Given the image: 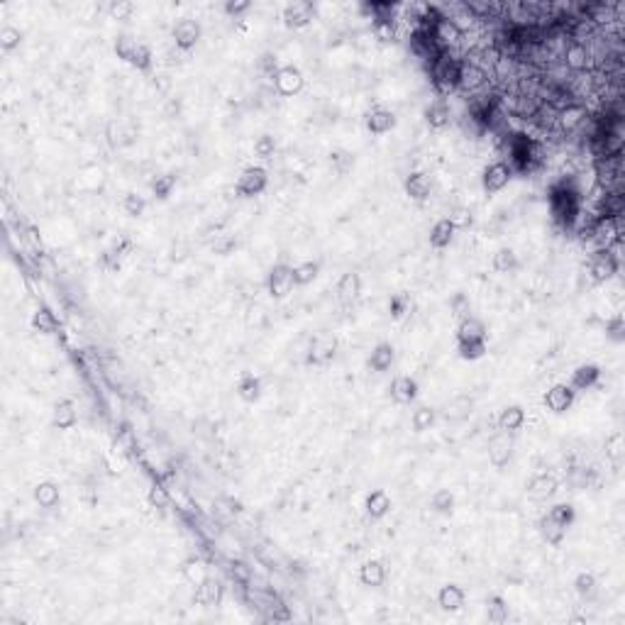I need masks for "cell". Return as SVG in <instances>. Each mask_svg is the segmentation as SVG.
I'll return each instance as SVG.
<instances>
[{
	"mask_svg": "<svg viewBox=\"0 0 625 625\" xmlns=\"http://www.w3.org/2000/svg\"><path fill=\"white\" fill-rule=\"evenodd\" d=\"M433 86L440 96H450L459 88V71H462V59H454L450 52H443L433 64Z\"/></svg>",
	"mask_w": 625,
	"mask_h": 625,
	"instance_id": "1",
	"label": "cell"
},
{
	"mask_svg": "<svg viewBox=\"0 0 625 625\" xmlns=\"http://www.w3.org/2000/svg\"><path fill=\"white\" fill-rule=\"evenodd\" d=\"M549 203H552V215L557 222H562V225H572L574 220H577L579 210H582V201H579V193L574 191V188H569L567 183H562V186H557L552 191V198H549Z\"/></svg>",
	"mask_w": 625,
	"mask_h": 625,
	"instance_id": "2",
	"label": "cell"
},
{
	"mask_svg": "<svg viewBox=\"0 0 625 625\" xmlns=\"http://www.w3.org/2000/svg\"><path fill=\"white\" fill-rule=\"evenodd\" d=\"M115 54H117V59H122V62H127L130 66H135L137 71H150L152 62H155L152 49L147 47L145 42H135V39L127 37V34H120V37L115 39Z\"/></svg>",
	"mask_w": 625,
	"mask_h": 625,
	"instance_id": "3",
	"label": "cell"
},
{
	"mask_svg": "<svg viewBox=\"0 0 625 625\" xmlns=\"http://www.w3.org/2000/svg\"><path fill=\"white\" fill-rule=\"evenodd\" d=\"M430 32H433L435 42H438V47L443 49V52H450L452 47H457L459 39H462V27H459V22L454 17H450V15H438V17L433 20V24H430Z\"/></svg>",
	"mask_w": 625,
	"mask_h": 625,
	"instance_id": "4",
	"label": "cell"
},
{
	"mask_svg": "<svg viewBox=\"0 0 625 625\" xmlns=\"http://www.w3.org/2000/svg\"><path fill=\"white\" fill-rule=\"evenodd\" d=\"M335 354H337V337L332 332H317L310 340L308 352H306V364L322 366L335 359Z\"/></svg>",
	"mask_w": 625,
	"mask_h": 625,
	"instance_id": "5",
	"label": "cell"
},
{
	"mask_svg": "<svg viewBox=\"0 0 625 625\" xmlns=\"http://www.w3.org/2000/svg\"><path fill=\"white\" fill-rule=\"evenodd\" d=\"M618 269H621V261H618V254H613V250H596L589 261V274L596 284L613 279Z\"/></svg>",
	"mask_w": 625,
	"mask_h": 625,
	"instance_id": "6",
	"label": "cell"
},
{
	"mask_svg": "<svg viewBox=\"0 0 625 625\" xmlns=\"http://www.w3.org/2000/svg\"><path fill=\"white\" fill-rule=\"evenodd\" d=\"M296 286L294 281V266L289 264H276L274 269L266 274V294L271 299H286L291 294V289Z\"/></svg>",
	"mask_w": 625,
	"mask_h": 625,
	"instance_id": "7",
	"label": "cell"
},
{
	"mask_svg": "<svg viewBox=\"0 0 625 625\" xmlns=\"http://www.w3.org/2000/svg\"><path fill=\"white\" fill-rule=\"evenodd\" d=\"M266 186H269V176H266V171L261 166H247L245 171L240 173V178H237V196L242 198H254L259 196V193L266 191Z\"/></svg>",
	"mask_w": 625,
	"mask_h": 625,
	"instance_id": "8",
	"label": "cell"
},
{
	"mask_svg": "<svg viewBox=\"0 0 625 625\" xmlns=\"http://www.w3.org/2000/svg\"><path fill=\"white\" fill-rule=\"evenodd\" d=\"M562 59H564V66H567L569 71L582 73L591 66V49H589L587 42H582L579 37H572L567 44H564Z\"/></svg>",
	"mask_w": 625,
	"mask_h": 625,
	"instance_id": "9",
	"label": "cell"
},
{
	"mask_svg": "<svg viewBox=\"0 0 625 625\" xmlns=\"http://www.w3.org/2000/svg\"><path fill=\"white\" fill-rule=\"evenodd\" d=\"M513 168H510L508 161H494L484 168V176H481V186H484L486 193H498L503 191L505 186L513 178Z\"/></svg>",
	"mask_w": 625,
	"mask_h": 625,
	"instance_id": "10",
	"label": "cell"
},
{
	"mask_svg": "<svg viewBox=\"0 0 625 625\" xmlns=\"http://www.w3.org/2000/svg\"><path fill=\"white\" fill-rule=\"evenodd\" d=\"M274 86L276 91L281 93V96L291 98V96H299L301 91H303L306 86V78H303V71H301L299 66H281L279 71H276L274 76Z\"/></svg>",
	"mask_w": 625,
	"mask_h": 625,
	"instance_id": "11",
	"label": "cell"
},
{
	"mask_svg": "<svg viewBox=\"0 0 625 625\" xmlns=\"http://www.w3.org/2000/svg\"><path fill=\"white\" fill-rule=\"evenodd\" d=\"M201 34H203L201 24H198L196 20H191V17L178 20V22L173 24V29H171L173 44H176L181 52H191V49L201 42Z\"/></svg>",
	"mask_w": 625,
	"mask_h": 625,
	"instance_id": "12",
	"label": "cell"
},
{
	"mask_svg": "<svg viewBox=\"0 0 625 625\" xmlns=\"http://www.w3.org/2000/svg\"><path fill=\"white\" fill-rule=\"evenodd\" d=\"M510 454H513V433L498 430V433L489 440V462L494 464L496 469H501L510 462Z\"/></svg>",
	"mask_w": 625,
	"mask_h": 625,
	"instance_id": "13",
	"label": "cell"
},
{
	"mask_svg": "<svg viewBox=\"0 0 625 625\" xmlns=\"http://www.w3.org/2000/svg\"><path fill=\"white\" fill-rule=\"evenodd\" d=\"M312 15H315V8L310 0H294L284 8V22L291 29H303L312 22Z\"/></svg>",
	"mask_w": 625,
	"mask_h": 625,
	"instance_id": "14",
	"label": "cell"
},
{
	"mask_svg": "<svg viewBox=\"0 0 625 625\" xmlns=\"http://www.w3.org/2000/svg\"><path fill=\"white\" fill-rule=\"evenodd\" d=\"M574 396L577 391L567 384H554L552 389L545 394V408L552 410V413H567L574 405Z\"/></svg>",
	"mask_w": 625,
	"mask_h": 625,
	"instance_id": "15",
	"label": "cell"
},
{
	"mask_svg": "<svg viewBox=\"0 0 625 625\" xmlns=\"http://www.w3.org/2000/svg\"><path fill=\"white\" fill-rule=\"evenodd\" d=\"M589 117V110L582 106V103H567L564 108H559L557 110V125L562 132H574L577 127H582L584 122H587Z\"/></svg>",
	"mask_w": 625,
	"mask_h": 625,
	"instance_id": "16",
	"label": "cell"
},
{
	"mask_svg": "<svg viewBox=\"0 0 625 625\" xmlns=\"http://www.w3.org/2000/svg\"><path fill=\"white\" fill-rule=\"evenodd\" d=\"M196 598L203 603L206 608H217L222 603V598H225V587H222L220 579L215 577H206L201 584H198V591H196Z\"/></svg>",
	"mask_w": 625,
	"mask_h": 625,
	"instance_id": "17",
	"label": "cell"
},
{
	"mask_svg": "<svg viewBox=\"0 0 625 625\" xmlns=\"http://www.w3.org/2000/svg\"><path fill=\"white\" fill-rule=\"evenodd\" d=\"M486 81H489V76H486V71L479 66V64L462 62V71H459V88H462V91L476 93L479 88L486 86Z\"/></svg>",
	"mask_w": 625,
	"mask_h": 625,
	"instance_id": "18",
	"label": "cell"
},
{
	"mask_svg": "<svg viewBox=\"0 0 625 625\" xmlns=\"http://www.w3.org/2000/svg\"><path fill=\"white\" fill-rule=\"evenodd\" d=\"M361 294V279L357 271H347V274L340 276L337 281V301L342 306H352Z\"/></svg>",
	"mask_w": 625,
	"mask_h": 625,
	"instance_id": "19",
	"label": "cell"
},
{
	"mask_svg": "<svg viewBox=\"0 0 625 625\" xmlns=\"http://www.w3.org/2000/svg\"><path fill=\"white\" fill-rule=\"evenodd\" d=\"M452 120V108L445 98H435L428 108H425V122H428L433 130H445Z\"/></svg>",
	"mask_w": 625,
	"mask_h": 625,
	"instance_id": "20",
	"label": "cell"
},
{
	"mask_svg": "<svg viewBox=\"0 0 625 625\" xmlns=\"http://www.w3.org/2000/svg\"><path fill=\"white\" fill-rule=\"evenodd\" d=\"M391 398L396 401V403L401 405H408L415 401V396H418V381L413 379V376H396L394 381H391Z\"/></svg>",
	"mask_w": 625,
	"mask_h": 625,
	"instance_id": "21",
	"label": "cell"
},
{
	"mask_svg": "<svg viewBox=\"0 0 625 625\" xmlns=\"http://www.w3.org/2000/svg\"><path fill=\"white\" fill-rule=\"evenodd\" d=\"M396 127V115L386 108H371L366 113V130L371 135H386Z\"/></svg>",
	"mask_w": 625,
	"mask_h": 625,
	"instance_id": "22",
	"label": "cell"
},
{
	"mask_svg": "<svg viewBox=\"0 0 625 625\" xmlns=\"http://www.w3.org/2000/svg\"><path fill=\"white\" fill-rule=\"evenodd\" d=\"M464 601H467V594H464V589L457 587V584H445V587L440 589V594H438V606L443 608V611H450V613L462 611Z\"/></svg>",
	"mask_w": 625,
	"mask_h": 625,
	"instance_id": "23",
	"label": "cell"
},
{
	"mask_svg": "<svg viewBox=\"0 0 625 625\" xmlns=\"http://www.w3.org/2000/svg\"><path fill=\"white\" fill-rule=\"evenodd\" d=\"M405 193H408L413 201H428L430 193H433V181H430L428 173L423 171H413L405 176V183H403Z\"/></svg>",
	"mask_w": 625,
	"mask_h": 625,
	"instance_id": "24",
	"label": "cell"
},
{
	"mask_svg": "<svg viewBox=\"0 0 625 625\" xmlns=\"http://www.w3.org/2000/svg\"><path fill=\"white\" fill-rule=\"evenodd\" d=\"M557 494V479L552 474H538L528 481V496L533 501H547Z\"/></svg>",
	"mask_w": 625,
	"mask_h": 625,
	"instance_id": "25",
	"label": "cell"
},
{
	"mask_svg": "<svg viewBox=\"0 0 625 625\" xmlns=\"http://www.w3.org/2000/svg\"><path fill=\"white\" fill-rule=\"evenodd\" d=\"M598 379H601V369H598L596 364H582L572 371V381H569V386H572L574 391H589L598 384Z\"/></svg>",
	"mask_w": 625,
	"mask_h": 625,
	"instance_id": "26",
	"label": "cell"
},
{
	"mask_svg": "<svg viewBox=\"0 0 625 625\" xmlns=\"http://www.w3.org/2000/svg\"><path fill=\"white\" fill-rule=\"evenodd\" d=\"M52 423H54V428H59V430H71V428H76V423H78V413H76V405H73V401L64 398V401H59V403L54 405Z\"/></svg>",
	"mask_w": 625,
	"mask_h": 625,
	"instance_id": "27",
	"label": "cell"
},
{
	"mask_svg": "<svg viewBox=\"0 0 625 625\" xmlns=\"http://www.w3.org/2000/svg\"><path fill=\"white\" fill-rule=\"evenodd\" d=\"M474 410V401L469 396H454L452 401H447L443 408V418L452 420V423H459V420H467Z\"/></svg>",
	"mask_w": 625,
	"mask_h": 625,
	"instance_id": "28",
	"label": "cell"
},
{
	"mask_svg": "<svg viewBox=\"0 0 625 625\" xmlns=\"http://www.w3.org/2000/svg\"><path fill=\"white\" fill-rule=\"evenodd\" d=\"M454 232L457 230H454V225L447 220V217L438 220L433 225V230H430V247H435V250H447L454 240Z\"/></svg>",
	"mask_w": 625,
	"mask_h": 625,
	"instance_id": "29",
	"label": "cell"
},
{
	"mask_svg": "<svg viewBox=\"0 0 625 625\" xmlns=\"http://www.w3.org/2000/svg\"><path fill=\"white\" fill-rule=\"evenodd\" d=\"M359 582L364 584V587L379 589L381 584L386 582V567L379 562V559H369V562L361 564V569H359Z\"/></svg>",
	"mask_w": 625,
	"mask_h": 625,
	"instance_id": "30",
	"label": "cell"
},
{
	"mask_svg": "<svg viewBox=\"0 0 625 625\" xmlns=\"http://www.w3.org/2000/svg\"><path fill=\"white\" fill-rule=\"evenodd\" d=\"M394 359H396L394 345H389V342H379V345H376L374 350H371V354H369V369L386 371V369H391Z\"/></svg>",
	"mask_w": 625,
	"mask_h": 625,
	"instance_id": "31",
	"label": "cell"
},
{
	"mask_svg": "<svg viewBox=\"0 0 625 625\" xmlns=\"http://www.w3.org/2000/svg\"><path fill=\"white\" fill-rule=\"evenodd\" d=\"M364 508H366V515H369V518H374V520L384 518V515L391 510V498H389V494H386L384 489L371 491V494L366 496Z\"/></svg>",
	"mask_w": 625,
	"mask_h": 625,
	"instance_id": "32",
	"label": "cell"
},
{
	"mask_svg": "<svg viewBox=\"0 0 625 625\" xmlns=\"http://www.w3.org/2000/svg\"><path fill=\"white\" fill-rule=\"evenodd\" d=\"M464 340H486V325L479 320V317L469 315L462 317L457 325V342Z\"/></svg>",
	"mask_w": 625,
	"mask_h": 625,
	"instance_id": "33",
	"label": "cell"
},
{
	"mask_svg": "<svg viewBox=\"0 0 625 625\" xmlns=\"http://www.w3.org/2000/svg\"><path fill=\"white\" fill-rule=\"evenodd\" d=\"M525 423V410L520 405H505L498 415V430H505V433H515L520 430Z\"/></svg>",
	"mask_w": 625,
	"mask_h": 625,
	"instance_id": "34",
	"label": "cell"
},
{
	"mask_svg": "<svg viewBox=\"0 0 625 625\" xmlns=\"http://www.w3.org/2000/svg\"><path fill=\"white\" fill-rule=\"evenodd\" d=\"M132 250V242L130 240H120L115 242L113 247H108L106 252L101 254V264L106 266L108 271H117L120 269V259L125 257V252Z\"/></svg>",
	"mask_w": 625,
	"mask_h": 625,
	"instance_id": "35",
	"label": "cell"
},
{
	"mask_svg": "<svg viewBox=\"0 0 625 625\" xmlns=\"http://www.w3.org/2000/svg\"><path fill=\"white\" fill-rule=\"evenodd\" d=\"M32 496L42 508H54L59 503V498H62V491H59V486L54 481H42V484L34 486Z\"/></svg>",
	"mask_w": 625,
	"mask_h": 625,
	"instance_id": "36",
	"label": "cell"
},
{
	"mask_svg": "<svg viewBox=\"0 0 625 625\" xmlns=\"http://www.w3.org/2000/svg\"><path fill=\"white\" fill-rule=\"evenodd\" d=\"M237 396H240L245 403H254V401L261 396V381H259V376L242 374V379L237 381Z\"/></svg>",
	"mask_w": 625,
	"mask_h": 625,
	"instance_id": "37",
	"label": "cell"
},
{
	"mask_svg": "<svg viewBox=\"0 0 625 625\" xmlns=\"http://www.w3.org/2000/svg\"><path fill=\"white\" fill-rule=\"evenodd\" d=\"M29 322H32L34 330L42 332V335H54V332L59 330V317L49 308H44V306L32 312V320Z\"/></svg>",
	"mask_w": 625,
	"mask_h": 625,
	"instance_id": "38",
	"label": "cell"
},
{
	"mask_svg": "<svg viewBox=\"0 0 625 625\" xmlns=\"http://www.w3.org/2000/svg\"><path fill=\"white\" fill-rule=\"evenodd\" d=\"M518 266H520L518 254H515L513 250H508V247H503V250H498L494 254V269L498 271V274H513Z\"/></svg>",
	"mask_w": 625,
	"mask_h": 625,
	"instance_id": "39",
	"label": "cell"
},
{
	"mask_svg": "<svg viewBox=\"0 0 625 625\" xmlns=\"http://www.w3.org/2000/svg\"><path fill=\"white\" fill-rule=\"evenodd\" d=\"M181 574H183V579H186L188 584H193V587H198V584L208 577L206 564H203V559H198V557H188L186 562L181 564Z\"/></svg>",
	"mask_w": 625,
	"mask_h": 625,
	"instance_id": "40",
	"label": "cell"
},
{
	"mask_svg": "<svg viewBox=\"0 0 625 625\" xmlns=\"http://www.w3.org/2000/svg\"><path fill=\"white\" fill-rule=\"evenodd\" d=\"M486 618H489V623H494V625H503L508 621V603H505L501 596H491L489 601H486Z\"/></svg>",
	"mask_w": 625,
	"mask_h": 625,
	"instance_id": "41",
	"label": "cell"
},
{
	"mask_svg": "<svg viewBox=\"0 0 625 625\" xmlns=\"http://www.w3.org/2000/svg\"><path fill=\"white\" fill-rule=\"evenodd\" d=\"M435 420H438V410L430 408V405H420L413 413V418H410V425H413L415 433H425V430L433 428Z\"/></svg>",
	"mask_w": 625,
	"mask_h": 625,
	"instance_id": "42",
	"label": "cell"
},
{
	"mask_svg": "<svg viewBox=\"0 0 625 625\" xmlns=\"http://www.w3.org/2000/svg\"><path fill=\"white\" fill-rule=\"evenodd\" d=\"M540 535H543L545 543L559 545L564 540V535H567V528H562L559 523H554L552 518H547V515H545V518L540 520Z\"/></svg>",
	"mask_w": 625,
	"mask_h": 625,
	"instance_id": "43",
	"label": "cell"
},
{
	"mask_svg": "<svg viewBox=\"0 0 625 625\" xmlns=\"http://www.w3.org/2000/svg\"><path fill=\"white\" fill-rule=\"evenodd\" d=\"M457 352L462 359L476 361V359H481L489 350H486V340H464V342H457Z\"/></svg>",
	"mask_w": 625,
	"mask_h": 625,
	"instance_id": "44",
	"label": "cell"
},
{
	"mask_svg": "<svg viewBox=\"0 0 625 625\" xmlns=\"http://www.w3.org/2000/svg\"><path fill=\"white\" fill-rule=\"evenodd\" d=\"M354 166V157L347 150H332L330 152V168L337 173V176H347Z\"/></svg>",
	"mask_w": 625,
	"mask_h": 625,
	"instance_id": "45",
	"label": "cell"
},
{
	"mask_svg": "<svg viewBox=\"0 0 625 625\" xmlns=\"http://www.w3.org/2000/svg\"><path fill=\"white\" fill-rule=\"evenodd\" d=\"M320 274V264L317 261H303V264L294 266V281L296 286H308Z\"/></svg>",
	"mask_w": 625,
	"mask_h": 625,
	"instance_id": "46",
	"label": "cell"
},
{
	"mask_svg": "<svg viewBox=\"0 0 625 625\" xmlns=\"http://www.w3.org/2000/svg\"><path fill=\"white\" fill-rule=\"evenodd\" d=\"M227 572H230L232 582L240 584V587H250L252 577H254V572H252V567L247 562H242V559H232L230 567H227Z\"/></svg>",
	"mask_w": 625,
	"mask_h": 625,
	"instance_id": "47",
	"label": "cell"
},
{
	"mask_svg": "<svg viewBox=\"0 0 625 625\" xmlns=\"http://www.w3.org/2000/svg\"><path fill=\"white\" fill-rule=\"evenodd\" d=\"M173 188H176V176L173 173H161V176H157L152 181V193H155L159 201H166Z\"/></svg>",
	"mask_w": 625,
	"mask_h": 625,
	"instance_id": "48",
	"label": "cell"
},
{
	"mask_svg": "<svg viewBox=\"0 0 625 625\" xmlns=\"http://www.w3.org/2000/svg\"><path fill=\"white\" fill-rule=\"evenodd\" d=\"M547 518H552L554 523H559L562 528H569V525L574 523V518H577V513H574V505L569 503H557L549 508Z\"/></svg>",
	"mask_w": 625,
	"mask_h": 625,
	"instance_id": "49",
	"label": "cell"
},
{
	"mask_svg": "<svg viewBox=\"0 0 625 625\" xmlns=\"http://www.w3.org/2000/svg\"><path fill=\"white\" fill-rule=\"evenodd\" d=\"M430 505H433L435 513H443V515L452 513V508H454V496H452V491H447V489L435 491V494H433V501H430Z\"/></svg>",
	"mask_w": 625,
	"mask_h": 625,
	"instance_id": "50",
	"label": "cell"
},
{
	"mask_svg": "<svg viewBox=\"0 0 625 625\" xmlns=\"http://www.w3.org/2000/svg\"><path fill=\"white\" fill-rule=\"evenodd\" d=\"M20 42H22V32H20L17 27H13V24L0 27V49H3V52H13V49H17Z\"/></svg>",
	"mask_w": 625,
	"mask_h": 625,
	"instance_id": "51",
	"label": "cell"
},
{
	"mask_svg": "<svg viewBox=\"0 0 625 625\" xmlns=\"http://www.w3.org/2000/svg\"><path fill=\"white\" fill-rule=\"evenodd\" d=\"M374 34L379 42H394L398 29H396V17H386V20H374Z\"/></svg>",
	"mask_w": 625,
	"mask_h": 625,
	"instance_id": "52",
	"label": "cell"
},
{
	"mask_svg": "<svg viewBox=\"0 0 625 625\" xmlns=\"http://www.w3.org/2000/svg\"><path fill=\"white\" fill-rule=\"evenodd\" d=\"M122 208H125V213L130 217H140V215H145V210H147V201H145V196H140V193H127L125 196V201H122Z\"/></svg>",
	"mask_w": 625,
	"mask_h": 625,
	"instance_id": "53",
	"label": "cell"
},
{
	"mask_svg": "<svg viewBox=\"0 0 625 625\" xmlns=\"http://www.w3.org/2000/svg\"><path fill=\"white\" fill-rule=\"evenodd\" d=\"M147 498H150L152 508H157V510H166L168 505H171V496H168V491L164 489L161 484H155V486H152L150 494H147Z\"/></svg>",
	"mask_w": 625,
	"mask_h": 625,
	"instance_id": "54",
	"label": "cell"
},
{
	"mask_svg": "<svg viewBox=\"0 0 625 625\" xmlns=\"http://www.w3.org/2000/svg\"><path fill=\"white\" fill-rule=\"evenodd\" d=\"M574 589H577L579 596H591L596 591V577L591 572H579L577 579H574Z\"/></svg>",
	"mask_w": 625,
	"mask_h": 625,
	"instance_id": "55",
	"label": "cell"
},
{
	"mask_svg": "<svg viewBox=\"0 0 625 625\" xmlns=\"http://www.w3.org/2000/svg\"><path fill=\"white\" fill-rule=\"evenodd\" d=\"M447 220L454 225V230H469L471 222H474V217H471V213L467 210V208H454V210L450 213Z\"/></svg>",
	"mask_w": 625,
	"mask_h": 625,
	"instance_id": "56",
	"label": "cell"
},
{
	"mask_svg": "<svg viewBox=\"0 0 625 625\" xmlns=\"http://www.w3.org/2000/svg\"><path fill=\"white\" fill-rule=\"evenodd\" d=\"M276 152V142L271 135H261L259 140L254 142V155L259 159H271Z\"/></svg>",
	"mask_w": 625,
	"mask_h": 625,
	"instance_id": "57",
	"label": "cell"
},
{
	"mask_svg": "<svg viewBox=\"0 0 625 625\" xmlns=\"http://www.w3.org/2000/svg\"><path fill=\"white\" fill-rule=\"evenodd\" d=\"M408 306H410L408 294H396V296H391V301H389V312H391V317H403L405 312H408Z\"/></svg>",
	"mask_w": 625,
	"mask_h": 625,
	"instance_id": "58",
	"label": "cell"
},
{
	"mask_svg": "<svg viewBox=\"0 0 625 625\" xmlns=\"http://www.w3.org/2000/svg\"><path fill=\"white\" fill-rule=\"evenodd\" d=\"M606 335L611 337L613 342H623L625 340V320H623V315H613L611 320L606 322Z\"/></svg>",
	"mask_w": 625,
	"mask_h": 625,
	"instance_id": "59",
	"label": "cell"
},
{
	"mask_svg": "<svg viewBox=\"0 0 625 625\" xmlns=\"http://www.w3.org/2000/svg\"><path fill=\"white\" fill-rule=\"evenodd\" d=\"M235 247H237V240L232 235H220L215 242H213V252H215V254H220V257L230 254Z\"/></svg>",
	"mask_w": 625,
	"mask_h": 625,
	"instance_id": "60",
	"label": "cell"
},
{
	"mask_svg": "<svg viewBox=\"0 0 625 625\" xmlns=\"http://www.w3.org/2000/svg\"><path fill=\"white\" fill-rule=\"evenodd\" d=\"M132 10H135V5H132L130 0H117V3H110V15L115 20H130Z\"/></svg>",
	"mask_w": 625,
	"mask_h": 625,
	"instance_id": "61",
	"label": "cell"
},
{
	"mask_svg": "<svg viewBox=\"0 0 625 625\" xmlns=\"http://www.w3.org/2000/svg\"><path fill=\"white\" fill-rule=\"evenodd\" d=\"M452 315L459 317V320H462V317H469V299L464 294H457L452 299Z\"/></svg>",
	"mask_w": 625,
	"mask_h": 625,
	"instance_id": "62",
	"label": "cell"
},
{
	"mask_svg": "<svg viewBox=\"0 0 625 625\" xmlns=\"http://www.w3.org/2000/svg\"><path fill=\"white\" fill-rule=\"evenodd\" d=\"M250 8H252L250 0H227L225 3V13L230 15V17H240V15H245Z\"/></svg>",
	"mask_w": 625,
	"mask_h": 625,
	"instance_id": "63",
	"label": "cell"
}]
</instances>
